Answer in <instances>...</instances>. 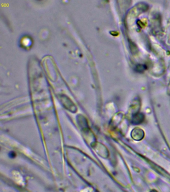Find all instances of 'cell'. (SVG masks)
<instances>
[{"instance_id":"1","label":"cell","mask_w":170,"mask_h":192,"mask_svg":"<svg viewBox=\"0 0 170 192\" xmlns=\"http://www.w3.org/2000/svg\"><path fill=\"white\" fill-rule=\"evenodd\" d=\"M151 192H157V191H156L153 190V191H151Z\"/></svg>"}]
</instances>
